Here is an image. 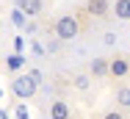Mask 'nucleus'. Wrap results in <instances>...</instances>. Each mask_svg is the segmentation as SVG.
I'll list each match as a JSON object with an SVG mask.
<instances>
[{
	"label": "nucleus",
	"mask_w": 130,
	"mask_h": 119,
	"mask_svg": "<svg viewBox=\"0 0 130 119\" xmlns=\"http://www.w3.org/2000/svg\"><path fill=\"white\" fill-rule=\"evenodd\" d=\"M53 33H55V39L58 42H72V39H78L80 36V22L75 14H61L55 25H53Z\"/></svg>",
	"instance_id": "1"
},
{
	"label": "nucleus",
	"mask_w": 130,
	"mask_h": 119,
	"mask_svg": "<svg viewBox=\"0 0 130 119\" xmlns=\"http://www.w3.org/2000/svg\"><path fill=\"white\" fill-rule=\"evenodd\" d=\"M8 89H11V94L17 97L20 102H28L30 97L39 92V83H36V80L25 72V75H14V80H11V86H8Z\"/></svg>",
	"instance_id": "2"
},
{
	"label": "nucleus",
	"mask_w": 130,
	"mask_h": 119,
	"mask_svg": "<svg viewBox=\"0 0 130 119\" xmlns=\"http://www.w3.org/2000/svg\"><path fill=\"white\" fill-rule=\"evenodd\" d=\"M86 14L97 20L111 17V0H86Z\"/></svg>",
	"instance_id": "3"
},
{
	"label": "nucleus",
	"mask_w": 130,
	"mask_h": 119,
	"mask_svg": "<svg viewBox=\"0 0 130 119\" xmlns=\"http://www.w3.org/2000/svg\"><path fill=\"white\" fill-rule=\"evenodd\" d=\"M127 72H130V58H125V55H113V58H111V72H108L111 78L119 80V78H125Z\"/></svg>",
	"instance_id": "4"
},
{
	"label": "nucleus",
	"mask_w": 130,
	"mask_h": 119,
	"mask_svg": "<svg viewBox=\"0 0 130 119\" xmlns=\"http://www.w3.org/2000/svg\"><path fill=\"white\" fill-rule=\"evenodd\" d=\"M108 72H111V58H91V64H89V75L91 78H108Z\"/></svg>",
	"instance_id": "5"
},
{
	"label": "nucleus",
	"mask_w": 130,
	"mask_h": 119,
	"mask_svg": "<svg viewBox=\"0 0 130 119\" xmlns=\"http://www.w3.org/2000/svg\"><path fill=\"white\" fill-rule=\"evenodd\" d=\"M50 119H72L69 102L67 100H53L50 102Z\"/></svg>",
	"instance_id": "6"
},
{
	"label": "nucleus",
	"mask_w": 130,
	"mask_h": 119,
	"mask_svg": "<svg viewBox=\"0 0 130 119\" xmlns=\"http://www.w3.org/2000/svg\"><path fill=\"white\" fill-rule=\"evenodd\" d=\"M111 14L122 22H130V0H113L111 3Z\"/></svg>",
	"instance_id": "7"
},
{
	"label": "nucleus",
	"mask_w": 130,
	"mask_h": 119,
	"mask_svg": "<svg viewBox=\"0 0 130 119\" xmlns=\"http://www.w3.org/2000/svg\"><path fill=\"white\" fill-rule=\"evenodd\" d=\"M113 102L119 111H130V86H119L113 92Z\"/></svg>",
	"instance_id": "8"
},
{
	"label": "nucleus",
	"mask_w": 130,
	"mask_h": 119,
	"mask_svg": "<svg viewBox=\"0 0 130 119\" xmlns=\"http://www.w3.org/2000/svg\"><path fill=\"white\" fill-rule=\"evenodd\" d=\"M20 8L25 11V17H39L44 11V0H20Z\"/></svg>",
	"instance_id": "9"
},
{
	"label": "nucleus",
	"mask_w": 130,
	"mask_h": 119,
	"mask_svg": "<svg viewBox=\"0 0 130 119\" xmlns=\"http://www.w3.org/2000/svg\"><path fill=\"white\" fill-rule=\"evenodd\" d=\"M91 80H94V78H91L89 72H75V75H72V86H75L78 92H89V89H91Z\"/></svg>",
	"instance_id": "10"
},
{
	"label": "nucleus",
	"mask_w": 130,
	"mask_h": 119,
	"mask_svg": "<svg viewBox=\"0 0 130 119\" xmlns=\"http://www.w3.org/2000/svg\"><path fill=\"white\" fill-rule=\"evenodd\" d=\"M6 67H8L11 72L22 69V67H25V55H20V53H14V55H8V58H6Z\"/></svg>",
	"instance_id": "11"
},
{
	"label": "nucleus",
	"mask_w": 130,
	"mask_h": 119,
	"mask_svg": "<svg viewBox=\"0 0 130 119\" xmlns=\"http://www.w3.org/2000/svg\"><path fill=\"white\" fill-rule=\"evenodd\" d=\"M11 22H14V25H20V28H22V25H25V11H22V8H20V6H17V8H14V14H11Z\"/></svg>",
	"instance_id": "12"
},
{
	"label": "nucleus",
	"mask_w": 130,
	"mask_h": 119,
	"mask_svg": "<svg viewBox=\"0 0 130 119\" xmlns=\"http://www.w3.org/2000/svg\"><path fill=\"white\" fill-rule=\"evenodd\" d=\"M14 119H30V114H28V105H25V102H20V105H17V114H14Z\"/></svg>",
	"instance_id": "13"
},
{
	"label": "nucleus",
	"mask_w": 130,
	"mask_h": 119,
	"mask_svg": "<svg viewBox=\"0 0 130 119\" xmlns=\"http://www.w3.org/2000/svg\"><path fill=\"white\" fill-rule=\"evenodd\" d=\"M100 119H125V114H122L119 108H111V111H105Z\"/></svg>",
	"instance_id": "14"
},
{
	"label": "nucleus",
	"mask_w": 130,
	"mask_h": 119,
	"mask_svg": "<svg viewBox=\"0 0 130 119\" xmlns=\"http://www.w3.org/2000/svg\"><path fill=\"white\" fill-rule=\"evenodd\" d=\"M28 75H30V78H33L39 86H42V72H39V69H28Z\"/></svg>",
	"instance_id": "15"
},
{
	"label": "nucleus",
	"mask_w": 130,
	"mask_h": 119,
	"mask_svg": "<svg viewBox=\"0 0 130 119\" xmlns=\"http://www.w3.org/2000/svg\"><path fill=\"white\" fill-rule=\"evenodd\" d=\"M103 42H105V44H116V33H105Z\"/></svg>",
	"instance_id": "16"
},
{
	"label": "nucleus",
	"mask_w": 130,
	"mask_h": 119,
	"mask_svg": "<svg viewBox=\"0 0 130 119\" xmlns=\"http://www.w3.org/2000/svg\"><path fill=\"white\" fill-rule=\"evenodd\" d=\"M0 119H11V116H8V111H3V108H0Z\"/></svg>",
	"instance_id": "17"
}]
</instances>
